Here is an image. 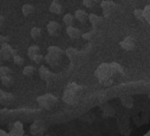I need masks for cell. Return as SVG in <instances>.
<instances>
[{"instance_id": "27", "label": "cell", "mask_w": 150, "mask_h": 136, "mask_svg": "<svg viewBox=\"0 0 150 136\" xmlns=\"http://www.w3.org/2000/svg\"><path fill=\"white\" fill-rule=\"evenodd\" d=\"M13 62H14V64H17V65H23L24 64V62H25V60H24V58L22 57H21L20 55H15L13 57Z\"/></svg>"}, {"instance_id": "7", "label": "cell", "mask_w": 150, "mask_h": 136, "mask_svg": "<svg viewBox=\"0 0 150 136\" xmlns=\"http://www.w3.org/2000/svg\"><path fill=\"white\" fill-rule=\"evenodd\" d=\"M101 6H102L103 15L105 17H109L110 15V13H112V10L115 6V4L113 2H110V1H103L101 3Z\"/></svg>"}, {"instance_id": "14", "label": "cell", "mask_w": 150, "mask_h": 136, "mask_svg": "<svg viewBox=\"0 0 150 136\" xmlns=\"http://www.w3.org/2000/svg\"><path fill=\"white\" fill-rule=\"evenodd\" d=\"M44 59H45V61L47 62V64H49L50 66H57V65H58V64H59V62H60V58H57V57H54V56H52V55H50V54H48L47 53V55L44 57Z\"/></svg>"}, {"instance_id": "10", "label": "cell", "mask_w": 150, "mask_h": 136, "mask_svg": "<svg viewBox=\"0 0 150 136\" xmlns=\"http://www.w3.org/2000/svg\"><path fill=\"white\" fill-rule=\"evenodd\" d=\"M39 74H40L41 78H42L43 81H47V82H49V81H50V79L52 78V74L50 73V71L48 69L47 67H45V66H43V65H42V66L40 67V69H39Z\"/></svg>"}, {"instance_id": "30", "label": "cell", "mask_w": 150, "mask_h": 136, "mask_svg": "<svg viewBox=\"0 0 150 136\" xmlns=\"http://www.w3.org/2000/svg\"><path fill=\"white\" fill-rule=\"evenodd\" d=\"M94 35H95V31H90V32L82 34V35H81V37H82L84 40H86V41H89V40H91V39L94 37Z\"/></svg>"}, {"instance_id": "34", "label": "cell", "mask_w": 150, "mask_h": 136, "mask_svg": "<svg viewBox=\"0 0 150 136\" xmlns=\"http://www.w3.org/2000/svg\"><path fill=\"white\" fill-rule=\"evenodd\" d=\"M6 26V20L3 16H0V32L3 31Z\"/></svg>"}, {"instance_id": "28", "label": "cell", "mask_w": 150, "mask_h": 136, "mask_svg": "<svg viewBox=\"0 0 150 136\" xmlns=\"http://www.w3.org/2000/svg\"><path fill=\"white\" fill-rule=\"evenodd\" d=\"M66 55L70 57V58H73L77 56V50L73 49V48H69L66 50Z\"/></svg>"}, {"instance_id": "16", "label": "cell", "mask_w": 150, "mask_h": 136, "mask_svg": "<svg viewBox=\"0 0 150 136\" xmlns=\"http://www.w3.org/2000/svg\"><path fill=\"white\" fill-rule=\"evenodd\" d=\"M38 54H40V47L38 45H32L28 49V56L30 59Z\"/></svg>"}, {"instance_id": "23", "label": "cell", "mask_w": 150, "mask_h": 136, "mask_svg": "<svg viewBox=\"0 0 150 136\" xmlns=\"http://www.w3.org/2000/svg\"><path fill=\"white\" fill-rule=\"evenodd\" d=\"M11 74H12V70L8 66H6V65L0 66V78L11 75Z\"/></svg>"}, {"instance_id": "12", "label": "cell", "mask_w": 150, "mask_h": 136, "mask_svg": "<svg viewBox=\"0 0 150 136\" xmlns=\"http://www.w3.org/2000/svg\"><path fill=\"white\" fill-rule=\"evenodd\" d=\"M47 51H48V54L50 55H52L56 57H58V58H62V56L64 54V51L57 46H50L47 49Z\"/></svg>"}, {"instance_id": "33", "label": "cell", "mask_w": 150, "mask_h": 136, "mask_svg": "<svg viewBox=\"0 0 150 136\" xmlns=\"http://www.w3.org/2000/svg\"><path fill=\"white\" fill-rule=\"evenodd\" d=\"M9 42V37L3 35H0V46H3L6 43H8Z\"/></svg>"}, {"instance_id": "26", "label": "cell", "mask_w": 150, "mask_h": 136, "mask_svg": "<svg viewBox=\"0 0 150 136\" xmlns=\"http://www.w3.org/2000/svg\"><path fill=\"white\" fill-rule=\"evenodd\" d=\"M133 14L134 16L140 21H145V19L143 17V10L141 9H135L134 12H133Z\"/></svg>"}, {"instance_id": "9", "label": "cell", "mask_w": 150, "mask_h": 136, "mask_svg": "<svg viewBox=\"0 0 150 136\" xmlns=\"http://www.w3.org/2000/svg\"><path fill=\"white\" fill-rule=\"evenodd\" d=\"M13 100V96L10 93L5 92L4 90L0 89V103L8 104Z\"/></svg>"}, {"instance_id": "6", "label": "cell", "mask_w": 150, "mask_h": 136, "mask_svg": "<svg viewBox=\"0 0 150 136\" xmlns=\"http://www.w3.org/2000/svg\"><path fill=\"white\" fill-rule=\"evenodd\" d=\"M119 45L121 46L122 49H124L125 50H133V48L135 46V41L131 36H128L125 40L120 42Z\"/></svg>"}, {"instance_id": "4", "label": "cell", "mask_w": 150, "mask_h": 136, "mask_svg": "<svg viewBox=\"0 0 150 136\" xmlns=\"http://www.w3.org/2000/svg\"><path fill=\"white\" fill-rule=\"evenodd\" d=\"M15 55H17L16 50L9 43H6L0 48V59L2 61H9Z\"/></svg>"}, {"instance_id": "11", "label": "cell", "mask_w": 150, "mask_h": 136, "mask_svg": "<svg viewBox=\"0 0 150 136\" xmlns=\"http://www.w3.org/2000/svg\"><path fill=\"white\" fill-rule=\"evenodd\" d=\"M49 11L55 14H61L63 12V6L58 1H56L55 0V1H53L50 4V6L49 7Z\"/></svg>"}, {"instance_id": "32", "label": "cell", "mask_w": 150, "mask_h": 136, "mask_svg": "<svg viewBox=\"0 0 150 136\" xmlns=\"http://www.w3.org/2000/svg\"><path fill=\"white\" fill-rule=\"evenodd\" d=\"M82 4H83L84 6H86V7L91 9V8L94 7L96 2H95V1H91V0H84V1L82 2Z\"/></svg>"}, {"instance_id": "21", "label": "cell", "mask_w": 150, "mask_h": 136, "mask_svg": "<svg viewBox=\"0 0 150 136\" xmlns=\"http://www.w3.org/2000/svg\"><path fill=\"white\" fill-rule=\"evenodd\" d=\"M0 81H1V83L5 87H7V88H10L13 85V77L11 75L1 77V78H0Z\"/></svg>"}, {"instance_id": "29", "label": "cell", "mask_w": 150, "mask_h": 136, "mask_svg": "<svg viewBox=\"0 0 150 136\" xmlns=\"http://www.w3.org/2000/svg\"><path fill=\"white\" fill-rule=\"evenodd\" d=\"M99 83L102 84L103 86L108 87V86H110L113 83V80H112V78H105V79H103V80L99 81Z\"/></svg>"}, {"instance_id": "17", "label": "cell", "mask_w": 150, "mask_h": 136, "mask_svg": "<svg viewBox=\"0 0 150 136\" xmlns=\"http://www.w3.org/2000/svg\"><path fill=\"white\" fill-rule=\"evenodd\" d=\"M102 17L95 14V13H90L88 15V21H90V23L94 26V27H96L97 25L100 24V22L102 21Z\"/></svg>"}, {"instance_id": "31", "label": "cell", "mask_w": 150, "mask_h": 136, "mask_svg": "<svg viewBox=\"0 0 150 136\" xmlns=\"http://www.w3.org/2000/svg\"><path fill=\"white\" fill-rule=\"evenodd\" d=\"M43 59H44V57L40 53V54L36 55V56H35L31 60H32L33 62H35V64H41V63L43 61Z\"/></svg>"}, {"instance_id": "1", "label": "cell", "mask_w": 150, "mask_h": 136, "mask_svg": "<svg viewBox=\"0 0 150 136\" xmlns=\"http://www.w3.org/2000/svg\"><path fill=\"white\" fill-rule=\"evenodd\" d=\"M81 88L74 82L69 83L64 91L63 101L68 104H75L78 101V96Z\"/></svg>"}, {"instance_id": "13", "label": "cell", "mask_w": 150, "mask_h": 136, "mask_svg": "<svg viewBox=\"0 0 150 136\" xmlns=\"http://www.w3.org/2000/svg\"><path fill=\"white\" fill-rule=\"evenodd\" d=\"M74 18H76L81 23L84 24V23H86L87 20L88 19V13L85 11H83L81 9H79L77 11H75Z\"/></svg>"}, {"instance_id": "5", "label": "cell", "mask_w": 150, "mask_h": 136, "mask_svg": "<svg viewBox=\"0 0 150 136\" xmlns=\"http://www.w3.org/2000/svg\"><path fill=\"white\" fill-rule=\"evenodd\" d=\"M47 31L50 36H57L62 32V27L58 22L55 21H50L47 24Z\"/></svg>"}, {"instance_id": "35", "label": "cell", "mask_w": 150, "mask_h": 136, "mask_svg": "<svg viewBox=\"0 0 150 136\" xmlns=\"http://www.w3.org/2000/svg\"><path fill=\"white\" fill-rule=\"evenodd\" d=\"M2 63H3V61L0 59V66H2Z\"/></svg>"}, {"instance_id": "15", "label": "cell", "mask_w": 150, "mask_h": 136, "mask_svg": "<svg viewBox=\"0 0 150 136\" xmlns=\"http://www.w3.org/2000/svg\"><path fill=\"white\" fill-rule=\"evenodd\" d=\"M21 12L25 17H28L35 12V7L30 4H25L21 8Z\"/></svg>"}, {"instance_id": "2", "label": "cell", "mask_w": 150, "mask_h": 136, "mask_svg": "<svg viewBox=\"0 0 150 136\" xmlns=\"http://www.w3.org/2000/svg\"><path fill=\"white\" fill-rule=\"evenodd\" d=\"M36 101L42 108L46 110H50L54 108L57 103V97H55L51 94H45L43 96H41L36 99Z\"/></svg>"}, {"instance_id": "24", "label": "cell", "mask_w": 150, "mask_h": 136, "mask_svg": "<svg viewBox=\"0 0 150 136\" xmlns=\"http://www.w3.org/2000/svg\"><path fill=\"white\" fill-rule=\"evenodd\" d=\"M121 102L123 103V105L126 108H132V98L130 96H125L121 99Z\"/></svg>"}, {"instance_id": "19", "label": "cell", "mask_w": 150, "mask_h": 136, "mask_svg": "<svg viewBox=\"0 0 150 136\" xmlns=\"http://www.w3.org/2000/svg\"><path fill=\"white\" fill-rule=\"evenodd\" d=\"M110 69H111V72H112L113 74H122L123 73V68L118 63L113 62V63L110 64Z\"/></svg>"}, {"instance_id": "18", "label": "cell", "mask_w": 150, "mask_h": 136, "mask_svg": "<svg viewBox=\"0 0 150 136\" xmlns=\"http://www.w3.org/2000/svg\"><path fill=\"white\" fill-rule=\"evenodd\" d=\"M63 21L66 27H72V24L74 22V16L71 13H66L63 17Z\"/></svg>"}, {"instance_id": "20", "label": "cell", "mask_w": 150, "mask_h": 136, "mask_svg": "<svg viewBox=\"0 0 150 136\" xmlns=\"http://www.w3.org/2000/svg\"><path fill=\"white\" fill-rule=\"evenodd\" d=\"M35 73V67L33 66V65H27V66H25L23 68V71H22V74L25 76H28V77L32 76Z\"/></svg>"}, {"instance_id": "3", "label": "cell", "mask_w": 150, "mask_h": 136, "mask_svg": "<svg viewBox=\"0 0 150 136\" xmlns=\"http://www.w3.org/2000/svg\"><path fill=\"white\" fill-rule=\"evenodd\" d=\"M95 75L96 76V78L99 81H101L103 79H105V78H111L113 74L111 72L110 64L103 63L100 66H98V68H97L96 73H95Z\"/></svg>"}, {"instance_id": "8", "label": "cell", "mask_w": 150, "mask_h": 136, "mask_svg": "<svg viewBox=\"0 0 150 136\" xmlns=\"http://www.w3.org/2000/svg\"><path fill=\"white\" fill-rule=\"evenodd\" d=\"M66 34L71 39H79L81 36V32L78 28L74 27H67L66 28Z\"/></svg>"}, {"instance_id": "25", "label": "cell", "mask_w": 150, "mask_h": 136, "mask_svg": "<svg viewBox=\"0 0 150 136\" xmlns=\"http://www.w3.org/2000/svg\"><path fill=\"white\" fill-rule=\"evenodd\" d=\"M143 17L145 21L150 25V6H146L143 9Z\"/></svg>"}, {"instance_id": "22", "label": "cell", "mask_w": 150, "mask_h": 136, "mask_svg": "<svg viewBox=\"0 0 150 136\" xmlns=\"http://www.w3.org/2000/svg\"><path fill=\"white\" fill-rule=\"evenodd\" d=\"M30 35H31V37L34 40H38L41 37V35H42V30H41V28H36V27L33 28L31 29V31H30Z\"/></svg>"}]
</instances>
